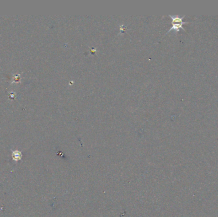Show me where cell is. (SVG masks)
I'll return each mask as SVG.
<instances>
[{"instance_id":"1","label":"cell","mask_w":218,"mask_h":217,"mask_svg":"<svg viewBox=\"0 0 218 217\" xmlns=\"http://www.w3.org/2000/svg\"><path fill=\"white\" fill-rule=\"evenodd\" d=\"M169 17L172 19V28L169 29V31L167 32L169 33L173 30L176 33H177L180 31V29H182L183 31H186L185 29L183 28V25L185 24L189 23V22H184L183 21V19L185 17V15H183L182 17L179 15H169Z\"/></svg>"}]
</instances>
